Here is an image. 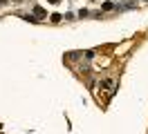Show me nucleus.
<instances>
[{"label": "nucleus", "instance_id": "4", "mask_svg": "<svg viewBox=\"0 0 148 134\" xmlns=\"http://www.w3.org/2000/svg\"><path fill=\"white\" fill-rule=\"evenodd\" d=\"M49 2H54V5H56V2H61V0H49Z\"/></svg>", "mask_w": 148, "mask_h": 134}, {"label": "nucleus", "instance_id": "3", "mask_svg": "<svg viewBox=\"0 0 148 134\" xmlns=\"http://www.w3.org/2000/svg\"><path fill=\"white\" fill-rule=\"evenodd\" d=\"M7 2H9V0H0V5H7Z\"/></svg>", "mask_w": 148, "mask_h": 134}, {"label": "nucleus", "instance_id": "1", "mask_svg": "<svg viewBox=\"0 0 148 134\" xmlns=\"http://www.w3.org/2000/svg\"><path fill=\"white\" fill-rule=\"evenodd\" d=\"M112 7H114V5H112L110 0H106V2H103V11H110Z\"/></svg>", "mask_w": 148, "mask_h": 134}, {"label": "nucleus", "instance_id": "2", "mask_svg": "<svg viewBox=\"0 0 148 134\" xmlns=\"http://www.w3.org/2000/svg\"><path fill=\"white\" fill-rule=\"evenodd\" d=\"M34 14H36L38 18H40V16H45V11H43V9H40V7H36V9H34Z\"/></svg>", "mask_w": 148, "mask_h": 134}]
</instances>
